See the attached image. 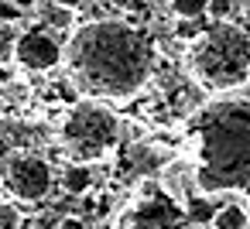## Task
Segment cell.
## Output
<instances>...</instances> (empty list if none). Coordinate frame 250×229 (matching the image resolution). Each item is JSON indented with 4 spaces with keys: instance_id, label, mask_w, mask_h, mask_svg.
I'll return each mask as SVG.
<instances>
[{
    "instance_id": "cell-12",
    "label": "cell",
    "mask_w": 250,
    "mask_h": 229,
    "mask_svg": "<svg viewBox=\"0 0 250 229\" xmlns=\"http://www.w3.org/2000/svg\"><path fill=\"white\" fill-rule=\"evenodd\" d=\"M14 52H18V31L11 28V21H0V65L14 62Z\"/></svg>"
},
{
    "instance_id": "cell-15",
    "label": "cell",
    "mask_w": 250,
    "mask_h": 229,
    "mask_svg": "<svg viewBox=\"0 0 250 229\" xmlns=\"http://www.w3.org/2000/svg\"><path fill=\"white\" fill-rule=\"evenodd\" d=\"M229 14H233V0H209L206 18H212L219 24V21H229Z\"/></svg>"
},
{
    "instance_id": "cell-19",
    "label": "cell",
    "mask_w": 250,
    "mask_h": 229,
    "mask_svg": "<svg viewBox=\"0 0 250 229\" xmlns=\"http://www.w3.org/2000/svg\"><path fill=\"white\" fill-rule=\"evenodd\" d=\"M100 4H110V7H130L134 0H100Z\"/></svg>"
},
{
    "instance_id": "cell-2",
    "label": "cell",
    "mask_w": 250,
    "mask_h": 229,
    "mask_svg": "<svg viewBox=\"0 0 250 229\" xmlns=\"http://www.w3.org/2000/svg\"><path fill=\"white\" fill-rule=\"evenodd\" d=\"M192 164L202 195H250V99H219L188 120Z\"/></svg>"
},
{
    "instance_id": "cell-7",
    "label": "cell",
    "mask_w": 250,
    "mask_h": 229,
    "mask_svg": "<svg viewBox=\"0 0 250 229\" xmlns=\"http://www.w3.org/2000/svg\"><path fill=\"white\" fill-rule=\"evenodd\" d=\"M158 185L175 205H185L188 198H195L199 195V178H195L192 157H171L168 164H161L158 168Z\"/></svg>"
},
{
    "instance_id": "cell-18",
    "label": "cell",
    "mask_w": 250,
    "mask_h": 229,
    "mask_svg": "<svg viewBox=\"0 0 250 229\" xmlns=\"http://www.w3.org/2000/svg\"><path fill=\"white\" fill-rule=\"evenodd\" d=\"M52 4L65 7V11H76V7H83V4H86V0H52Z\"/></svg>"
},
{
    "instance_id": "cell-17",
    "label": "cell",
    "mask_w": 250,
    "mask_h": 229,
    "mask_svg": "<svg viewBox=\"0 0 250 229\" xmlns=\"http://www.w3.org/2000/svg\"><path fill=\"white\" fill-rule=\"evenodd\" d=\"M14 79H18V69H14L11 62H7V65H0V86H11Z\"/></svg>"
},
{
    "instance_id": "cell-8",
    "label": "cell",
    "mask_w": 250,
    "mask_h": 229,
    "mask_svg": "<svg viewBox=\"0 0 250 229\" xmlns=\"http://www.w3.org/2000/svg\"><path fill=\"white\" fill-rule=\"evenodd\" d=\"M59 185H62V191H69V195H89V191H93V164H76V161H69V164L62 168V174H59Z\"/></svg>"
},
{
    "instance_id": "cell-3",
    "label": "cell",
    "mask_w": 250,
    "mask_h": 229,
    "mask_svg": "<svg viewBox=\"0 0 250 229\" xmlns=\"http://www.w3.org/2000/svg\"><path fill=\"white\" fill-rule=\"evenodd\" d=\"M185 65L206 93L236 89L250 79V35L229 21H219L188 41Z\"/></svg>"
},
{
    "instance_id": "cell-22",
    "label": "cell",
    "mask_w": 250,
    "mask_h": 229,
    "mask_svg": "<svg viewBox=\"0 0 250 229\" xmlns=\"http://www.w3.org/2000/svg\"><path fill=\"white\" fill-rule=\"evenodd\" d=\"M247 229H250V222H247Z\"/></svg>"
},
{
    "instance_id": "cell-5",
    "label": "cell",
    "mask_w": 250,
    "mask_h": 229,
    "mask_svg": "<svg viewBox=\"0 0 250 229\" xmlns=\"http://www.w3.org/2000/svg\"><path fill=\"white\" fill-rule=\"evenodd\" d=\"M52 185H55V171H52V164L42 154L18 151V154L7 157V164H4V188L18 202H42V198H48Z\"/></svg>"
},
{
    "instance_id": "cell-14",
    "label": "cell",
    "mask_w": 250,
    "mask_h": 229,
    "mask_svg": "<svg viewBox=\"0 0 250 229\" xmlns=\"http://www.w3.org/2000/svg\"><path fill=\"white\" fill-rule=\"evenodd\" d=\"M0 229H21V209H18V202L0 198Z\"/></svg>"
},
{
    "instance_id": "cell-11",
    "label": "cell",
    "mask_w": 250,
    "mask_h": 229,
    "mask_svg": "<svg viewBox=\"0 0 250 229\" xmlns=\"http://www.w3.org/2000/svg\"><path fill=\"white\" fill-rule=\"evenodd\" d=\"M42 28H55V31H72L76 24H72V11H65V7H59V4H45L42 7Z\"/></svg>"
},
{
    "instance_id": "cell-4",
    "label": "cell",
    "mask_w": 250,
    "mask_h": 229,
    "mask_svg": "<svg viewBox=\"0 0 250 229\" xmlns=\"http://www.w3.org/2000/svg\"><path fill=\"white\" fill-rule=\"evenodd\" d=\"M124 123L110 110V103L100 99H79L69 106V113L59 123V144L76 164H96L110 157L120 147Z\"/></svg>"
},
{
    "instance_id": "cell-9",
    "label": "cell",
    "mask_w": 250,
    "mask_h": 229,
    "mask_svg": "<svg viewBox=\"0 0 250 229\" xmlns=\"http://www.w3.org/2000/svg\"><path fill=\"white\" fill-rule=\"evenodd\" d=\"M247 222H250L247 209L236 205V202H226V205L216 209V215H212L209 226H212V229H247Z\"/></svg>"
},
{
    "instance_id": "cell-6",
    "label": "cell",
    "mask_w": 250,
    "mask_h": 229,
    "mask_svg": "<svg viewBox=\"0 0 250 229\" xmlns=\"http://www.w3.org/2000/svg\"><path fill=\"white\" fill-rule=\"evenodd\" d=\"M14 62H18V69H28V72H52L65 62V45L48 28H31V31L18 35Z\"/></svg>"
},
{
    "instance_id": "cell-1",
    "label": "cell",
    "mask_w": 250,
    "mask_h": 229,
    "mask_svg": "<svg viewBox=\"0 0 250 229\" xmlns=\"http://www.w3.org/2000/svg\"><path fill=\"white\" fill-rule=\"evenodd\" d=\"M65 69L86 99H130L154 69V48L137 24L96 18L72 28L65 41Z\"/></svg>"
},
{
    "instance_id": "cell-10",
    "label": "cell",
    "mask_w": 250,
    "mask_h": 229,
    "mask_svg": "<svg viewBox=\"0 0 250 229\" xmlns=\"http://www.w3.org/2000/svg\"><path fill=\"white\" fill-rule=\"evenodd\" d=\"M216 209H219V205H212V195H202V191L185 202V215H188L195 226H209L212 215H216Z\"/></svg>"
},
{
    "instance_id": "cell-20",
    "label": "cell",
    "mask_w": 250,
    "mask_h": 229,
    "mask_svg": "<svg viewBox=\"0 0 250 229\" xmlns=\"http://www.w3.org/2000/svg\"><path fill=\"white\" fill-rule=\"evenodd\" d=\"M0 188H4V171H0Z\"/></svg>"
},
{
    "instance_id": "cell-21",
    "label": "cell",
    "mask_w": 250,
    "mask_h": 229,
    "mask_svg": "<svg viewBox=\"0 0 250 229\" xmlns=\"http://www.w3.org/2000/svg\"><path fill=\"white\" fill-rule=\"evenodd\" d=\"M195 229H212V226H195Z\"/></svg>"
},
{
    "instance_id": "cell-16",
    "label": "cell",
    "mask_w": 250,
    "mask_h": 229,
    "mask_svg": "<svg viewBox=\"0 0 250 229\" xmlns=\"http://www.w3.org/2000/svg\"><path fill=\"white\" fill-rule=\"evenodd\" d=\"M59 229H89L83 215H62L59 219Z\"/></svg>"
},
{
    "instance_id": "cell-13",
    "label": "cell",
    "mask_w": 250,
    "mask_h": 229,
    "mask_svg": "<svg viewBox=\"0 0 250 229\" xmlns=\"http://www.w3.org/2000/svg\"><path fill=\"white\" fill-rule=\"evenodd\" d=\"M171 7H175V14H178V18L192 21V18H202V14H206L209 0H171Z\"/></svg>"
}]
</instances>
